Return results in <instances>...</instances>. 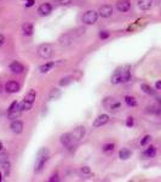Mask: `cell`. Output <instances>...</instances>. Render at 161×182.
I'll list each match as a JSON object with an SVG mask.
<instances>
[{"mask_svg":"<svg viewBox=\"0 0 161 182\" xmlns=\"http://www.w3.org/2000/svg\"><path fill=\"white\" fill-rule=\"evenodd\" d=\"M49 160V149L47 148H41L39 152H38V155H36V162H35V166H34V170L35 173H41L43 169H44L45 164Z\"/></svg>","mask_w":161,"mask_h":182,"instance_id":"1","label":"cell"},{"mask_svg":"<svg viewBox=\"0 0 161 182\" xmlns=\"http://www.w3.org/2000/svg\"><path fill=\"white\" fill-rule=\"evenodd\" d=\"M98 11H95V10H89L86 11L82 17H81V21L84 24H87V26H91V24H95L98 19Z\"/></svg>","mask_w":161,"mask_h":182,"instance_id":"2","label":"cell"},{"mask_svg":"<svg viewBox=\"0 0 161 182\" xmlns=\"http://www.w3.org/2000/svg\"><path fill=\"white\" fill-rule=\"evenodd\" d=\"M23 112V107H22V102H13L11 106H10L9 110H8V117L9 119L11 120H15V119H17L19 115H21V113Z\"/></svg>","mask_w":161,"mask_h":182,"instance_id":"3","label":"cell"},{"mask_svg":"<svg viewBox=\"0 0 161 182\" xmlns=\"http://www.w3.org/2000/svg\"><path fill=\"white\" fill-rule=\"evenodd\" d=\"M38 55L41 57V58H45V60H49L51 58V56L54 55V47L51 44H41L38 47Z\"/></svg>","mask_w":161,"mask_h":182,"instance_id":"4","label":"cell"},{"mask_svg":"<svg viewBox=\"0 0 161 182\" xmlns=\"http://www.w3.org/2000/svg\"><path fill=\"white\" fill-rule=\"evenodd\" d=\"M36 92L35 90H29L28 94L26 95L24 100L22 101V107H23V110H29L32 108L33 103H34V100H35Z\"/></svg>","mask_w":161,"mask_h":182,"instance_id":"5","label":"cell"},{"mask_svg":"<svg viewBox=\"0 0 161 182\" xmlns=\"http://www.w3.org/2000/svg\"><path fill=\"white\" fill-rule=\"evenodd\" d=\"M74 36L75 34L74 33H67V34H63L61 38H60V44L63 46V47H68L73 44L74 41Z\"/></svg>","mask_w":161,"mask_h":182,"instance_id":"6","label":"cell"},{"mask_svg":"<svg viewBox=\"0 0 161 182\" xmlns=\"http://www.w3.org/2000/svg\"><path fill=\"white\" fill-rule=\"evenodd\" d=\"M98 15L103 18H108L113 15V6L112 5H102L98 10Z\"/></svg>","mask_w":161,"mask_h":182,"instance_id":"7","label":"cell"},{"mask_svg":"<svg viewBox=\"0 0 161 182\" xmlns=\"http://www.w3.org/2000/svg\"><path fill=\"white\" fill-rule=\"evenodd\" d=\"M10 129H11V131L13 134H22V131H23V123L21 120H18V119H15V120H12V123L10 125Z\"/></svg>","mask_w":161,"mask_h":182,"instance_id":"8","label":"cell"},{"mask_svg":"<svg viewBox=\"0 0 161 182\" xmlns=\"http://www.w3.org/2000/svg\"><path fill=\"white\" fill-rule=\"evenodd\" d=\"M5 90L9 94H16V92L19 91V84L17 82H15V80H10V82L5 84Z\"/></svg>","mask_w":161,"mask_h":182,"instance_id":"9","label":"cell"},{"mask_svg":"<svg viewBox=\"0 0 161 182\" xmlns=\"http://www.w3.org/2000/svg\"><path fill=\"white\" fill-rule=\"evenodd\" d=\"M10 71L13 73V74H22L23 71H24V67H23V64L17 62V61H13V62H11L9 66Z\"/></svg>","mask_w":161,"mask_h":182,"instance_id":"10","label":"cell"},{"mask_svg":"<svg viewBox=\"0 0 161 182\" xmlns=\"http://www.w3.org/2000/svg\"><path fill=\"white\" fill-rule=\"evenodd\" d=\"M38 12H39V15H40V16H47V15H50V13L52 12V5H51V4H49V3L41 4V5L39 6Z\"/></svg>","mask_w":161,"mask_h":182,"instance_id":"11","label":"cell"},{"mask_svg":"<svg viewBox=\"0 0 161 182\" xmlns=\"http://www.w3.org/2000/svg\"><path fill=\"white\" fill-rule=\"evenodd\" d=\"M109 115L108 114H101L98 118H96V120L93 121V126L95 127H101V126H103V125H106L108 121H109Z\"/></svg>","mask_w":161,"mask_h":182,"instance_id":"12","label":"cell"},{"mask_svg":"<svg viewBox=\"0 0 161 182\" xmlns=\"http://www.w3.org/2000/svg\"><path fill=\"white\" fill-rule=\"evenodd\" d=\"M117 9L120 12H127L131 9V3L130 0H119L117 3Z\"/></svg>","mask_w":161,"mask_h":182,"instance_id":"13","label":"cell"},{"mask_svg":"<svg viewBox=\"0 0 161 182\" xmlns=\"http://www.w3.org/2000/svg\"><path fill=\"white\" fill-rule=\"evenodd\" d=\"M73 141H74L73 135L72 134H69V132H65V134H63L62 136H61V143H62L64 147H67V148L72 147Z\"/></svg>","mask_w":161,"mask_h":182,"instance_id":"14","label":"cell"},{"mask_svg":"<svg viewBox=\"0 0 161 182\" xmlns=\"http://www.w3.org/2000/svg\"><path fill=\"white\" fill-rule=\"evenodd\" d=\"M74 141H80L81 138L85 135V127L84 126H76L72 132Z\"/></svg>","mask_w":161,"mask_h":182,"instance_id":"15","label":"cell"},{"mask_svg":"<svg viewBox=\"0 0 161 182\" xmlns=\"http://www.w3.org/2000/svg\"><path fill=\"white\" fill-rule=\"evenodd\" d=\"M153 6V0H138V8L143 11L149 10Z\"/></svg>","mask_w":161,"mask_h":182,"instance_id":"16","label":"cell"},{"mask_svg":"<svg viewBox=\"0 0 161 182\" xmlns=\"http://www.w3.org/2000/svg\"><path fill=\"white\" fill-rule=\"evenodd\" d=\"M22 30H23V34L24 35H32L33 32H34V27H33V24L30 22H26L22 26Z\"/></svg>","mask_w":161,"mask_h":182,"instance_id":"17","label":"cell"},{"mask_svg":"<svg viewBox=\"0 0 161 182\" xmlns=\"http://www.w3.org/2000/svg\"><path fill=\"white\" fill-rule=\"evenodd\" d=\"M132 155V152L128 149V148H121L119 151V158L122 159V160H126V159H130Z\"/></svg>","mask_w":161,"mask_h":182,"instance_id":"18","label":"cell"},{"mask_svg":"<svg viewBox=\"0 0 161 182\" xmlns=\"http://www.w3.org/2000/svg\"><path fill=\"white\" fill-rule=\"evenodd\" d=\"M61 95H62V92L60 89H52V90L50 91V94H49V100L50 101H54V100H57V99H60L61 97Z\"/></svg>","mask_w":161,"mask_h":182,"instance_id":"19","label":"cell"},{"mask_svg":"<svg viewBox=\"0 0 161 182\" xmlns=\"http://www.w3.org/2000/svg\"><path fill=\"white\" fill-rule=\"evenodd\" d=\"M155 154H156V148H155L154 146H150V147H148V148L144 151L143 157H145V158H153Z\"/></svg>","mask_w":161,"mask_h":182,"instance_id":"20","label":"cell"},{"mask_svg":"<svg viewBox=\"0 0 161 182\" xmlns=\"http://www.w3.org/2000/svg\"><path fill=\"white\" fill-rule=\"evenodd\" d=\"M141 89H142V91H143L144 94H147V95H150V96L155 95V90H154L153 88H150L149 85H147V84H142V85H141Z\"/></svg>","mask_w":161,"mask_h":182,"instance_id":"21","label":"cell"},{"mask_svg":"<svg viewBox=\"0 0 161 182\" xmlns=\"http://www.w3.org/2000/svg\"><path fill=\"white\" fill-rule=\"evenodd\" d=\"M112 83H113V84H119V83H122V78H121L120 69H117V72L114 73V75L112 77Z\"/></svg>","mask_w":161,"mask_h":182,"instance_id":"22","label":"cell"},{"mask_svg":"<svg viewBox=\"0 0 161 182\" xmlns=\"http://www.w3.org/2000/svg\"><path fill=\"white\" fill-rule=\"evenodd\" d=\"M125 103L130 107H136L137 106V101L133 96H125Z\"/></svg>","mask_w":161,"mask_h":182,"instance_id":"23","label":"cell"},{"mask_svg":"<svg viewBox=\"0 0 161 182\" xmlns=\"http://www.w3.org/2000/svg\"><path fill=\"white\" fill-rule=\"evenodd\" d=\"M55 66V63L54 62H47V63H45V64H43V66H40V68H39V71L41 73H46V72H49L52 67Z\"/></svg>","mask_w":161,"mask_h":182,"instance_id":"24","label":"cell"},{"mask_svg":"<svg viewBox=\"0 0 161 182\" xmlns=\"http://www.w3.org/2000/svg\"><path fill=\"white\" fill-rule=\"evenodd\" d=\"M73 80H74L73 77H64V78H62V79L60 80V86H67V85H69Z\"/></svg>","mask_w":161,"mask_h":182,"instance_id":"25","label":"cell"},{"mask_svg":"<svg viewBox=\"0 0 161 182\" xmlns=\"http://www.w3.org/2000/svg\"><path fill=\"white\" fill-rule=\"evenodd\" d=\"M114 148H115V145L114 143H107V145L103 146V152L109 154V153H112L114 151Z\"/></svg>","mask_w":161,"mask_h":182,"instance_id":"26","label":"cell"},{"mask_svg":"<svg viewBox=\"0 0 161 182\" xmlns=\"http://www.w3.org/2000/svg\"><path fill=\"white\" fill-rule=\"evenodd\" d=\"M114 102H115V100H114L113 97H107V99H104V100H103V106L110 109V107L113 106V103H114Z\"/></svg>","mask_w":161,"mask_h":182,"instance_id":"27","label":"cell"},{"mask_svg":"<svg viewBox=\"0 0 161 182\" xmlns=\"http://www.w3.org/2000/svg\"><path fill=\"white\" fill-rule=\"evenodd\" d=\"M9 162V155H8V153H5V152H0V166L3 165V164L8 163Z\"/></svg>","mask_w":161,"mask_h":182,"instance_id":"28","label":"cell"},{"mask_svg":"<svg viewBox=\"0 0 161 182\" xmlns=\"http://www.w3.org/2000/svg\"><path fill=\"white\" fill-rule=\"evenodd\" d=\"M150 141H152V136H150V135H145V136H144L143 138L141 140V146H143V147H144V146L148 145Z\"/></svg>","mask_w":161,"mask_h":182,"instance_id":"29","label":"cell"},{"mask_svg":"<svg viewBox=\"0 0 161 182\" xmlns=\"http://www.w3.org/2000/svg\"><path fill=\"white\" fill-rule=\"evenodd\" d=\"M1 168H3V170H4L5 176H9V174H10V162L3 164V165H1Z\"/></svg>","mask_w":161,"mask_h":182,"instance_id":"30","label":"cell"},{"mask_svg":"<svg viewBox=\"0 0 161 182\" xmlns=\"http://www.w3.org/2000/svg\"><path fill=\"white\" fill-rule=\"evenodd\" d=\"M80 173L84 175V176H86V175H90L91 174V169H90L89 166H82L80 169Z\"/></svg>","mask_w":161,"mask_h":182,"instance_id":"31","label":"cell"},{"mask_svg":"<svg viewBox=\"0 0 161 182\" xmlns=\"http://www.w3.org/2000/svg\"><path fill=\"white\" fill-rule=\"evenodd\" d=\"M121 107V103L119 102V101H115L114 103H113V106L110 107V110H115V109H119Z\"/></svg>","mask_w":161,"mask_h":182,"instance_id":"32","label":"cell"},{"mask_svg":"<svg viewBox=\"0 0 161 182\" xmlns=\"http://www.w3.org/2000/svg\"><path fill=\"white\" fill-rule=\"evenodd\" d=\"M108 36H109V32H106V30L99 32V38L101 39H107Z\"/></svg>","mask_w":161,"mask_h":182,"instance_id":"33","label":"cell"},{"mask_svg":"<svg viewBox=\"0 0 161 182\" xmlns=\"http://www.w3.org/2000/svg\"><path fill=\"white\" fill-rule=\"evenodd\" d=\"M126 125L127 126H133V118L132 117H130V118H127V121H126Z\"/></svg>","mask_w":161,"mask_h":182,"instance_id":"34","label":"cell"},{"mask_svg":"<svg viewBox=\"0 0 161 182\" xmlns=\"http://www.w3.org/2000/svg\"><path fill=\"white\" fill-rule=\"evenodd\" d=\"M72 0H56V3H58L60 5H67V4H69Z\"/></svg>","mask_w":161,"mask_h":182,"instance_id":"35","label":"cell"},{"mask_svg":"<svg viewBox=\"0 0 161 182\" xmlns=\"http://www.w3.org/2000/svg\"><path fill=\"white\" fill-rule=\"evenodd\" d=\"M49 181L50 182H55V181H58V175L57 174H55V175H52L50 179H49Z\"/></svg>","mask_w":161,"mask_h":182,"instance_id":"36","label":"cell"},{"mask_svg":"<svg viewBox=\"0 0 161 182\" xmlns=\"http://www.w3.org/2000/svg\"><path fill=\"white\" fill-rule=\"evenodd\" d=\"M34 3H35V0H28L26 3V8H32L34 5Z\"/></svg>","mask_w":161,"mask_h":182,"instance_id":"37","label":"cell"},{"mask_svg":"<svg viewBox=\"0 0 161 182\" xmlns=\"http://www.w3.org/2000/svg\"><path fill=\"white\" fill-rule=\"evenodd\" d=\"M5 44V36H4V34H1L0 33V47Z\"/></svg>","mask_w":161,"mask_h":182,"instance_id":"38","label":"cell"},{"mask_svg":"<svg viewBox=\"0 0 161 182\" xmlns=\"http://www.w3.org/2000/svg\"><path fill=\"white\" fill-rule=\"evenodd\" d=\"M155 88H156V90H161V80L156 82V84H155Z\"/></svg>","mask_w":161,"mask_h":182,"instance_id":"39","label":"cell"},{"mask_svg":"<svg viewBox=\"0 0 161 182\" xmlns=\"http://www.w3.org/2000/svg\"><path fill=\"white\" fill-rule=\"evenodd\" d=\"M1 151H4V145H3V142L0 141V152H1Z\"/></svg>","mask_w":161,"mask_h":182,"instance_id":"40","label":"cell"},{"mask_svg":"<svg viewBox=\"0 0 161 182\" xmlns=\"http://www.w3.org/2000/svg\"><path fill=\"white\" fill-rule=\"evenodd\" d=\"M3 181V175H1V173H0V182Z\"/></svg>","mask_w":161,"mask_h":182,"instance_id":"41","label":"cell"}]
</instances>
